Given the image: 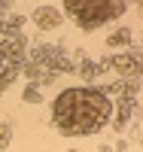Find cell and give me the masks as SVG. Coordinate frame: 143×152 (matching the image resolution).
Returning a JSON list of instances; mask_svg holds the SVG:
<instances>
[{
  "label": "cell",
  "mask_w": 143,
  "mask_h": 152,
  "mask_svg": "<svg viewBox=\"0 0 143 152\" xmlns=\"http://www.w3.org/2000/svg\"><path fill=\"white\" fill-rule=\"evenodd\" d=\"M113 100L100 88H64L52 100V122L64 137H88L107 128Z\"/></svg>",
  "instance_id": "6da1fadb"
},
{
  "label": "cell",
  "mask_w": 143,
  "mask_h": 152,
  "mask_svg": "<svg viewBox=\"0 0 143 152\" xmlns=\"http://www.w3.org/2000/svg\"><path fill=\"white\" fill-rule=\"evenodd\" d=\"M64 15L73 18L82 31H98L125 15L128 0H61Z\"/></svg>",
  "instance_id": "7a4b0ae2"
},
{
  "label": "cell",
  "mask_w": 143,
  "mask_h": 152,
  "mask_svg": "<svg viewBox=\"0 0 143 152\" xmlns=\"http://www.w3.org/2000/svg\"><path fill=\"white\" fill-rule=\"evenodd\" d=\"M31 21L40 31H52V28H61V24H64V12H58L55 6H37L31 12Z\"/></svg>",
  "instance_id": "3957f363"
},
{
  "label": "cell",
  "mask_w": 143,
  "mask_h": 152,
  "mask_svg": "<svg viewBox=\"0 0 143 152\" xmlns=\"http://www.w3.org/2000/svg\"><path fill=\"white\" fill-rule=\"evenodd\" d=\"M103 64H113V67L119 70L122 76H134V79L140 76V58L128 55V52H125V55H116V58H107Z\"/></svg>",
  "instance_id": "277c9868"
},
{
  "label": "cell",
  "mask_w": 143,
  "mask_h": 152,
  "mask_svg": "<svg viewBox=\"0 0 143 152\" xmlns=\"http://www.w3.org/2000/svg\"><path fill=\"white\" fill-rule=\"evenodd\" d=\"M128 43H131V31H125V28L107 37V46H128Z\"/></svg>",
  "instance_id": "5b68a950"
},
{
  "label": "cell",
  "mask_w": 143,
  "mask_h": 152,
  "mask_svg": "<svg viewBox=\"0 0 143 152\" xmlns=\"http://www.w3.org/2000/svg\"><path fill=\"white\" fill-rule=\"evenodd\" d=\"M9 140H12V128H9V122H6V119H0V152H6Z\"/></svg>",
  "instance_id": "8992f818"
},
{
  "label": "cell",
  "mask_w": 143,
  "mask_h": 152,
  "mask_svg": "<svg viewBox=\"0 0 143 152\" xmlns=\"http://www.w3.org/2000/svg\"><path fill=\"white\" fill-rule=\"evenodd\" d=\"M24 100H28V104H37V100H40V91H37L34 85H28L24 88Z\"/></svg>",
  "instance_id": "52a82bcc"
},
{
  "label": "cell",
  "mask_w": 143,
  "mask_h": 152,
  "mask_svg": "<svg viewBox=\"0 0 143 152\" xmlns=\"http://www.w3.org/2000/svg\"><path fill=\"white\" fill-rule=\"evenodd\" d=\"M6 15H9V0H0V24L6 21Z\"/></svg>",
  "instance_id": "ba28073f"
},
{
  "label": "cell",
  "mask_w": 143,
  "mask_h": 152,
  "mask_svg": "<svg viewBox=\"0 0 143 152\" xmlns=\"http://www.w3.org/2000/svg\"><path fill=\"white\" fill-rule=\"evenodd\" d=\"M6 85H9V76H0V94L6 91Z\"/></svg>",
  "instance_id": "9c48e42d"
},
{
  "label": "cell",
  "mask_w": 143,
  "mask_h": 152,
  "mask_svg": "<svg viewBox=\"0 0 143 152\" xmlns=\"http://www.w3.org/2000/svg\"><path fill=\"white\" fill-rule=\"evenodd\" d=\"M70 152H79V149H70Z\"/></svg>",
  "instance_id": "30bf717a"
}]
</instances>
